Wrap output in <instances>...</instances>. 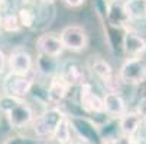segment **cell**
Here are the masks:
<instances>
[{"instance_id":"6da1fadb","label":"cell","mask_w":146,"mask_h":144,"mask_svg":"<svg viewBox=\"0 0 146 144\" xmlns=\"http://www.w3.org/2000/svg\"><path fill=\"white\" fill-rule=\"evenodd\" d=\"M0 108L6 112V118L9 121V126L12 128H25L35 120V114L32 107L25 99L15 98L10 95H5L0 98Z\"/></svg>"},{"instance_id":"7a4b0ae2","label":"cell","mask_w":146,"mask_h":144,"mask_svg":"<svg viewBox=\"0 0 146 144\" xmlns=\"http://www.w3.org/2000/svg\"><path fill=\"white\" fill-rule=\"evenodd\" d=\"M65 115L67 114L62 111L59 107H55V105L48 107L39 115L35 117V120L32 122V128H33V131H35V134L38 137L49 138V137L54 135L58 124Z\"/></svg>"},{"instance_id":"3957f363","label":"cell","mask_w":146,"mask_h":144,"mask_svg":"<svg viewBox=\"0 0 146 144\" xmlns=\"http://www.w3.org/2000/svg\"><path fill=\"white\" fill-rule=\"evenodd\" d=\"M123 85L137 87L146 82V60L143 58H126L117 72Z\"/></svg>"},{"instance_id":"277c9868","label":"cell","mask_w":146,"mask_h":144,"mask_svg":"<svg viewBox=\"0 0 146 144\" xmlns=\"http://www.w3.org/2000/svg\"><path fill=\"white\" fill-rule=\"evenodd\" d=\"M59 37L64 45V49L75 53L86 51L90 45L88 32L86 30V28L80 25H68L62 28V30L59 32Z\"/></svg>"},{"instance_id":"5b68a950","label":"cell","mask_w":146,"mask_h":144,"mask_svg":"<svg viewBox=\"0 0 146 144\" xmlns=\"http://www.w3.org/2000/svg\"><path fill=\"white\" fill-rule=\"evenodd\" d=\"M62 78L65 79V82L71 88H81L82 85L88 84V69L87 65H82L78 60H67L59 66L58 72Z\"/></svg>"},{"instance_id":"8992f818","label":"cell","mask_w":146,"mask_h":144,"mask_svg":"<svg viewBox=\"0 0 146 144\" xmlns=\"http://www.w3.org/2000/svg\"><path fill=\"white\" fill-rule=\"evenodd\" d=\"M121 49L126 58H143L146 53V37L139 30L129 28L123 33Z\"/></svg>"},{"instance_id":"52a82bcc","label":"cell","mask_w":146,"mask_h":144,"mask_svg":"<svg viewBox=\"0 0 146 144\" xmlns=\"http://www.w3.org/2000/svg\"><path fill=\"white\" fill-rule=\"evenodd\" d=\"M33 84H35V81L32 75L19 76V75L9 74L3 81V94L22 99L32 91Z\"/></svg>"},{"instance_id":"ba28073f","label":"cell","mask_w":146,"mask_h":144,"mask_svg":"<svg viewBox=\"0 0 146 144\" xmlns=\"http://www.w3.org/2000/svg\"><path fill=\"white\" fill-rule=\"evenodd\" d=\"M7 66L10 74L19 75V76H28L32 75L33 71V58L32 55L25 49H16L9 55Z\"/></svg>"},{"instance_id":"9c48e42d","label":"cell","mask_w":146,"mask_h":144,"mask_svg":"<svg viewBox=\"0 0 146 144\" xmlns=\"http://www.w3.org/2000/svg\"><path fill=\"white\" fill-rule=\"evenodd\" d=\"M36 51L39 55L51 58V59H59L64 53V45L61 42V37L56 33H44L36 39Z\"/></svg>"},{"instance_id":"30bf717a","label":"cell","mask_w":146,"mask_h":144,"mask_svg":"<svg viewBox=\"0 0 146 144\" xmlns=\"http://www.w3.org/2000/svg\"><path fill=\"white\" fill-rule=\"evenodd\" d=\"M78 98H80L81 108L86 112H88V114H104L103 97L98 95L94 91V88H93V85L90 84V82L80 88Z\"/></svg>"},{"instance_id":"8fae6325","label":"cell","mask_w":146,"mask_h":144,"mask_svg":"<svg viewBox=\"0 0 146 144\" xmlns=\"http://www.w3.org/2000/svg\"><path fill=\"white\" fill-rule=\"evenodd\" d=\"M71 87L65 82V79L62 78L59 74L54 75L49 78L48 82V88H46V99L48 102H51L52 105L59 107V104L64 101L70 92Z\"/></svg>"},{"instance_id":"7c38bea8","label":"cell","mask_w":146,"mask_h":144,"mask_svg":"<svg viewBox=\"0 0 146 144\" xmlns=\"http://www.w3.org/2000/svg\"><path fill=\"white\" fill-rule=\"evenodd\" d=\"M103 101H104V114L113 120H120L129 111L126 99L119 92H104Z\"/></svg>"},{"instance_id":"4fadbf2b","label":"cell","mask_w":146,"mask_h":144,"mask_svg":"<svg viewBox=\"0 0 146 144\" xmlns=\"http://www.w3.org/2000/svg\"><path fill=\"white\" fill-rule=\"evenodd\" d=\"M119 121V130H120V134L126 135L129 138H133L137 131L140 130L142 124L145 122L143 117L137 112V111H127L124 114Z\"/></svg>"},{"instance_id":"5bb4252c","label":"cell","mask_w":146,"mask_h":144,"mask_svg":"<svg viewBox=\"0 0 146 144\" xmlns=\"http://www.w3.org/2000/svg\"><path fill=\"white\" fill-rule=\"evenodd\" d=\"M106 19L107 22L114 26V28H123L124 30L129 29V23H132L126 12H124V7H123V2H117L114 0L113 3H110L106 9Z\"/></svg>"},{"instance_id":"9a60e30c","label":"cell","mask_w":146,"mask_h":144,"mask_svg":"<svg viewBox=\"0 0 146 144\" xmlns=\"http://www.w3.org/2000/svg\"><path fill=\"white\" fill-rule=\"evenodd\" d=\"M123 7L130 22H146V0H124Z\"/></svg>"},{"instance_id":"2e32d148","label":"cell","mask_w":146,"mask_h":144,"mask_svg":"<svg viewBox=\"0 0 146 144\" xmlns=\"http://www.w3.org/2000/svg\"><path fill=\"white\" fill-rule=\"evenodd\" d=\"M71 130H72V124L70 121V117L65 115L64 118L61 120V122L58 124L55 133L52 137H55L59 143L62 144H70L72 141V137H71Z\"/></svg>"},{"instance_id":"e0dca14e","label":"cell","mask_w":146,"mask_h":144,"mask_svg":"<svg viewBox=\"0 0 146 144\" xmlns=\"http://www.w3.org/2000/svg\"><path fill=\"white\" fill-rule=\"evenodd\" d=\"M22 29L17 13H5L2 16V30L7 33H17Z\"/></svg>"},{"instance_id":"ac0fdd59","label":"cell","mask_w":146,"mask_h":144,"mask_svg":"<svg viewBox=\"0 0 146 144\" xmlns=\"http://www.w3.org/2000/svg\"><path fill=\"white\" fill-rule=\"evenodd\" d=\"M17 16H19V20H20V25L25 29H31L36 23V19H38L36 12L32 7H28V6L20 7L19 12H17Z\"/></svg>"},{"instance_id":"d6986e66","label":"cell","mask_w":146,"mask_h":144,"mask_svg":"<svg viewBox=\"0 0 146 144\" xmlns=\"http://www.w3.org/2000/svg\"><path fill=\"white\" fill-rule=\"evenodd\" d=\"M142 117H143V120L146 121V95L139 101V105H137V110H136Z\"/></svg>"},{"instance_id":"ffe728a7","label":"cell","mask_w":146,"mask_h":144,"mask_svg":"<svg viewBox=\"0 0 146 144\" xmlns=\"http://www.w3.org/2000/svg\"><path fill=\"white\" fill-rule=\"evenodd\" d=\"M7 59H9V56H7L2 49H0V75L5 72V69H6V66H7Z\"/></svg>"},{"instance_id":"44dd1931","label":"cell","mask_w":146,"mask_h":144,"mask_svg":"<svg viewBox=\"0 0 146 144\" xmlns=\"http://www.w3.org/2000/svg\"><path fill=\"white\" fill-rule=\"evenodd\" d=\"M68 7H71V9H78V7H81L82 5L86 3V0H62Z\"/></svg>"},{"instance_id":"7402d4cb","label":"cell","mask_w":146,"mask_h":144,"mask_svg":"<svg viewBox=\"0 0 146 144\" xmlns=\"http://www.w3.org/2000/svg\"><path fill=\"white\" fill-rule=\"evenodd\" d=\"M33 2L40 5V6H51V5L55 3V0H33Z\"/></svg>"},{"instance_id":"603a6c76","label":"cell","mask_w":146,"mask_h":144,"mask_svg":"<svg viewBox=\"0 0 146 144\" xmlns=\"http://www.w3.org/2000/svg\"><path fill=\"white\" fill-rule=\"evenodd\" d=\"M45 144H62V143H59L55 137H49V138H46Z\"/></svg>"},{"instance_id":"cb8c5ba5","label":"cell","mask_w":146,"mask_h":144,"mask_svg":"<svg viewBox=\"0 0 146 144\" xmlns=\"http://www.w3.org/2000/svg\"><path fill=\"white\" fill-rule=\"evenodd\" d=\"M70 144H90V143H87L86 140H78V141H71Z\"/></svg>"},{"instance_id":"d4e9b609","label":"cell","mask_w":146,"mask_h":144,"mask_svg":"<svg viewBox=\"0 0 146 144\" xmlns=\"http://www.w3.org/2000/svg\"><path fill=\"white\" fill-rule=\"evenodd\" d=\"M2 16L3 14H0V32H2Z\"/></svg>"},{"instance_id":"484cf974","label":"cell","mask_w":146,"mask_h":144,"mask_svg":"<svg viewBox=\"0 0 146 144\" xmlns=\"http://www.w3.org/2000/svg\"><path fill=\"white\" fill-rule=\"evenodd\" d=\"M101 144H107V143H104V141H103V143H101Z\"/></svg>"},{"instance_id":"4316f807","label":"cell","mask_w":146,"mask_h":144,"mask_svg":"<svg viewBox=\"0 0 146 144\" xmlns=\"http://www.w3.org/2000/svg\"><path fill=\"white\" fill-rule=\"evenodd\" d=\"M0 98H2V92H0Z\"/></svg>"}]
</instances>
